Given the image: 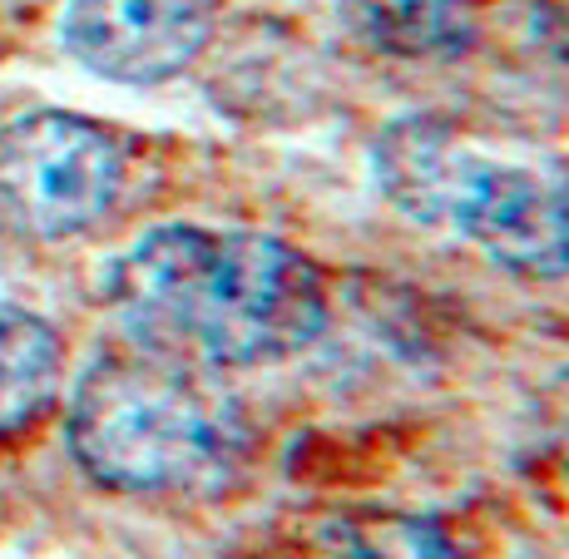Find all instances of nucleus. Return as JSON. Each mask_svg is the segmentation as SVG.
<instances>
[{"instance_id": "nucleus-6", "label": "nucleus", "mask_w": 569, "mask_h": 559, "mask_svg": "<svg viewBox=\"0 0 569 559\" xmlns=\"http://www.w3.org/2000/svg\"><path fill=\"white\" fill-rule=\"evenodd\" d=\"M64 347L46 317L0 302V446L20 441L54 411Z\"/></svg>"}, {"instance_id": "nucleus-5", "label": "nucleus", "mask_w": 569, "mask_h": 559, "mask_svg": "<svg viewBox=\"0 0 569 559\" xmlns=\"http://www.w3.org/2000/svg\"><path fill=\"white\" fill-rule=\"evenodd\" d=\"M218 0H70L64 50L114 84H159L203 54Z\"/></svg>"}, {"instance_id": "nucleus-7", "label": "nucleus", "mask_w": 569, "mask_h": 559, "mask_svg": "<svg viewBox=\"0 0 569 559\" xmlns=\"http://www.w3.org/2000/svg\"><path fill=\"white\" fill-rule=\"evenodd\" d=\"M367 46L401 60H441L476 40V0H342Z\"/></svg>"}, {"instance_id": "nucleus-8", "label": "nucleus", "mask_w": 569, "mask_h": 559, "mask_svg": "<svg viewBox=\"0 0 569 559\" xmlns=\"http://www.w3.org/2000/svg\"><path fill=\"white\" fill-rule=\"evenodd\" d=\"M302 559H461L441 525L421 515L352 510L327 515L302 535Z\"/></svg>"}, {"instance_id": "nucleus-4", "label": "nucleus", "mask_w": 569, "mask_h": 559, "mask_svg": "<svg viewBox=\"0 0 569 559\" xmlns=\"http://www.w3.org/2000/svg\"><path fill=\"white\" fill-rule=\"evenodd\" d=\"M124 144L64 109L0 124V218L16 233L60 243L94 228L119 199Z\"/></svg>"}, {"instance_id": "nucleus-3", "label": "nucleus", "mask_w": 569, "mask_h": 559, "mask_svg": "<svg viewBox=\"0 0 569 559\" xmlns=\"http://www.w3.org/2000/svg\"><path fill=\"white\" fill-rule=\"evenodd\" d=\"M70 451L109 490L193 496L238 470L248 421L203 367L134 342V352H109L80 377Z\"/></svg>"}, {"instance_id": "nucleus-1", "label": "nucleus", "mask_w": 569, "mask_h": 559, "mask_svg": "<svg viewBox=\"0 0 569 559\" xmlns=\"http://www.w3.org/2000/svg\"><path fill=\"white\" fill-rule=\"evenodd\" d=\"M109 302L149 352L203 371L278 361L327 327L322 272L288 243L223 228H159L109 272Z\"/></svg>"}, {"instance_id": "nucleus-2", "label": "nucleus", "mask_w": 569, "mask_h": 559, "mask_svg": "<svg viewBox=\"0 0 569 559\" xmlns=\"http://www.w3.org/2000/svg\"><path fill=\"white\" fill-rule=\"evenodd\" d=\"M387 199L535 278L569 268V169L540 139L456 114H407L377 139Z\"/></svg>"}]
</instances>
